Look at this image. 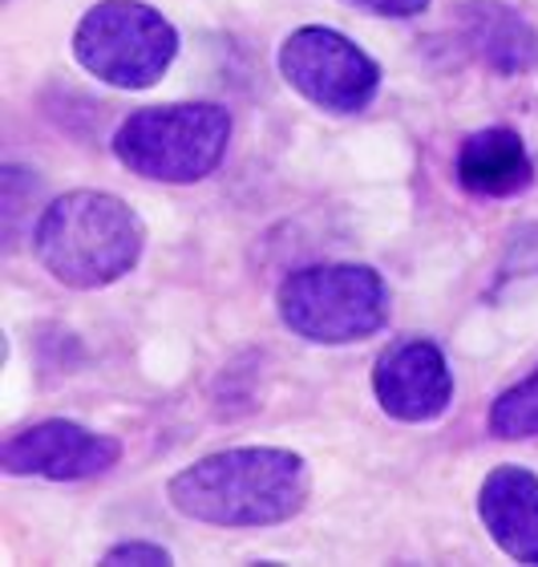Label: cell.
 Segmentation results:
<instances>
[{"label": "cell", "instance_id": "1", "mask_svg": "<svg viewBox=\"0 0 538 567\" xmlns=\"http://www.w3.org/2000/svg\"><path fill=\"white\" fill-rule=\"evenodd\" d=\"M308 495V462L280 446L219 450L183 466L166 486L170 507L207 527H276L296 519Z\"/></svg>", "mask_w": 538, "mask_h": 567}, {"label": "cell", "instance_id": "2", "mask_svg": "<svg viewBox=\"0 0 538 567\" xmlns=\"http://www.w3.org/2000/svg\"><path fill=\"white\" fill-rule=\"evenodd\" d=\"M146 224L110 190H70L37 219L33 251L41 268L65 288L97 292L138 268Z\"/></svg>", "mask_w": 538, "mask_h": 567}, {"label": "cell", "instance_id": "3", "mask_svg": "<svg viewBox=\"0 0 538 567\" xmlns=\"http://www.w3.org/2000/svg\"><path fill=\"white\" fill-rule=\"evenodd\" d=\"M231 142V114L215 102L134 110L114 131V158L130 175L187 187L215 175Z\"/></svg>", "mask_w": 538, "mask_h": 567}, {"label": "cell", "instance_id": "4", "mask_svg": "<svg viewBox=\"0 0 538 567\" xmlns=\"http://www.w3.org/2000/svg\"><path fill=\"white\" fill-rule=\"evenodd\" d=\"M280 320L312 344H356L389 324V284L369 264H308L276 292Z\"/></svg>", "mask_w": 538, "mask_h": 567}, {"label": "cell", "instance_id": "5", "mask_svg": "<svg viewBox=\"0 0 538 567\" xmlns=\"http://www.w3.org/2000/svg\"><path fill=\"white\" fill-rule=\"evenodd\" d=\"M73 58L114 90H151L178 58V29L142 0H97L73 29Z\"/></svg>", "mask_w": 538, "mask_h": 567}, {"label": "cell", "instance_id": "6", "mask_svg": "<svg viewBox=\"0 0 538 567\" xmlns=\"http://www.w3.org/2000/svg\"><path fill=\"white\" fill-rule=\"evenodd\" d=\"M276 61L283 82L328 114H361L381 90V65L352 37L324 24L288 33Z\"/></svg>", "mask_w": 538, "mask_h": 567}, {"label": "cell", "instance_id": "7", "mask_svg": "<svg viewBox=\"0 0 538 567\" xmlns=\"http://www.w3.org/2000/svg\"><path fill=\"white\" fill-rule=\"evenodd\" d=\"M122 442L97 434L82 422L49 417V422L24 425L4 437L0 446V471L9 478H49V483H82L117 466Z\"/></svg>", "mask_w": 538, "mask_h": 567}, {"label": "cell", "instance_id": "8", "mask_svg": "<svg viewBox=\"0 0 538 567\" xmlns=\"http://www.w3.org/2000/svg\"><path fill=\"white\" fill-rule=\"evenodd\" d=\"M376 405L389 417L410 425L437 422L454 405V373L449 361L425 337H401L376 357L373 369Z\"/></svg>", "mask_w": 538, "mask_h": 567}, {"label": "cell", "instance_id": "9", "mask_svg": "<svg viewBox=\"0 0 538 567\" xmlns=\"http://www.w3.org/2000/svg\"><path fill=\"white\" fill-rule=\"evenodd\" d=\"M478 515L506 556L538 564V474L527 466H498L478 491Z\"/></svg>", "mask_w": 538, "mask_h": 567}, {"label": "cell", "instance_id": "10", "mask_svg": "<svg viewBox=\"0 0 538 567\" xmlns=\"http://www.w3.org/2000/svg\"><path fill=\"white\" fill-rule=\"evenodd\" d=\"M457 24L466 37L469 53L490 65L503 78L538 70V29L530 17L506 4V0H466L457 9Z\"/></svg>", "mask_w": 538, "mask_h": 567}, {"label": "cell", "instance_id": "11", "mask_svg": "<svg viewBox=\"0 0 538 567\" xmlns=\"http://www.w3.org/2000/svg\"><path fill=\"white\" fill-rule=\"evenodd\" d=\"M457 183L478 199H515L535 183V158H530L523 134L510 126L469 134L457 151Z\"/></svg>", "mask_w": 538, "mask_h": 567}, {"label": "cell", "instance_id": "12", "mask_svg": "<svg viewBox=\"0 0 538 567\" xmlns=\"http://www.w3.org/2000/svg\"><path fill=\"white\" fill-rule=\"evenodd\" d=\"M490 430L503 442L538 437V369L518 385L498 393V402L490 405Z\"/></svg>", "mask_w": 538, "mask_h": 567}, {"label": "cell", "instance_id": "13", "mask_svg": "<svg viewBox=\"0 0 538 567\" xmlns=\"http://www.w3.org/2000/svg\"><path fill=\"white\" fill-rule=\"evenodd\" d=\"M102 564L117 567V564H138V567H166L170 564V551L158 544H142V539H126V544H114L102 556Z\"/></svg>", "mask_w": 538, "mask_h": 567}, {"label": "cell", "instance_id": "14", "mask_svg": "<svg viewBox=\"0 0 538 567\" xmlns=\"http://www.w3.org/2000/svg\"><path fill=\"white\" fill-rule=\"evenodd\" d=\"M352 9L373 12V17H389V21H410L430 9V0H349Z\"/></svg>", "mask_w": 538, "mask_h": 567}]
</instances>
